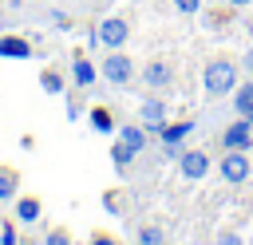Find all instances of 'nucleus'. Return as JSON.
<instances>
[{"mask_svg":"<svg viewBox=\"0 0 253 245\" xmlns=\"http://www.w3.org/2000/svg\"><path fill=\"white\" fill-rule=\"evenodd\" d=\"M233 87H237V63L225 59V55L206 59V67H202V91H206V99L233 95Z\"/></svg>","mask_w":253,"mask_h":245,"instance_id":"f257e3e1","label":"nucleus"},{"mask_svg":"<svg viewBox=\"0 0 253 245\" xmlns=\"http://www.w3.org/2000/svg\"><path fill=\"white\" fill-rule=\"evenodd\" d=\"M99 79H107V83H115V87H126V83L134 79V59H130L123 47L107 51V55L99 59Z\"/></svg>","mask_w":253,"mask_h":245,"instance_id":"f03ea898","label":"nucleus"},{"mask_svg":"<svg viewBox=\"0 0 253 245\" xmlns=\"http://www.w3.org/2000/svg\"><path fill=\"white\" fill-rule=\"evenodd\" d=\"M126 40H130V24H126L123 16H103V20L95 24V43H99L103 51L126 47Z\"/></svg>","mask_w":253,"mask_h":245,"instance_id":"7ed1b4c3","label":"nucleus"},{"mask_svg":"<svg viewBox=\"0 0 253 245\" xmlns=\"http://www.w3.org/2000/svg\"><path fill=\"white\" fill-rule=\"evenodd\" d=\"M217 174L225 186H245L249 174H253V162H249V150H225L221 162H217Z\"/></svg>","mask_w":253,"mask_h":245,"instance_id":"20e7f679","label":"nucleus"},{"mask_svg":"<svg viewBox=\"0 0 253 245\" xmlns=\"http://www.w3.org/2000/svg\"><path fill=\"white\" fill-rule=\"evenodd\" d=\"M138 122L146 126V134H158V130L170 122V107H166L158 95H146V99L138 103Z\"/></svg>","mask_w":253,"mask_h":245,"instance_id":"39448f33","label":"nucleus"},{"mask_svg":"<svg viewBox=\"0 0 253 245\" xmlns=\"http://www.w3.org/2000/svg\"><path fill=\"white\" fill-rule=\"evenodd\" d=\"M221 146L225 150H253V119L233 115V122L221 130Z\"/></svg>","mask_w":253,"mask_h":245,"instance_id":"423d86ee","label":"nucleus"},{"mask_svg":"<svg viewBox=\"0 0 253 245\" xmlns=\"http://www.w3.org/2000/svg\"><path fill=\"white\" fill-rule=\"evenodd\" d=\"M210 166H213V162H210V154H206V150H190V146H186V150H182V158H178V174H182L186 182H206Z\"/></svg>","mask_w":253,"mask_h":245,"instance_id":"0eeeda50","label":"nucleus"},{"mask_svg":"<svg viewBox=\"0 0 253 245\" xmlns=\"http://www.w3.org/2000/svg\"><path fill=\"white\" fill-rule=\"evenodd\" d=\"M142 83H146L150 91L174 87V63H170V59H146V63H142Z\"/></svg>","mask_w":253,"mask_h":245,"instance_id":"6e6552de","label":"nucleus"},{"mask_svg":"<svg viewBox=\"0 0 253 245\" xmlns=\"http://www.w3.org/2000/svg\"><path fill=\"white\" fill-rule=\"evenodd\" d=\"M12 205H16V225H36L43 217V202L36 194H16Z\"/></svg>","mask_w":253,"mask_h":245,"instance_id":"1a4fd4ad","label":"nucleus"},{"mask_svg":"<svg viewBox=\"0 0 253 245\" xmlns=\"http://www.w3.org/2000/svg\"><path fill=\"white\" fill-rule=\"evenodd\" d=\"M71 79H75L79 87H95V79H99L95 59H87L83 51H75V55H71Z\"/></svg>","mask_w":253,"mask_h":245,"instance_id":"9d476101","label":"nucleus"},{"mask_svg":"<svg viewBox=\"0 0 253 245\" xmlns=\"http://www.w3.org/2000/svg\"><path fill=\"white\" fill-rule=\"evenodd\" d=\"M194 130H198V122H194V119H182V122H166V126L158 130V138H162V146H182Z\"/></svg>","mask_w":253,"mask_h":245,"instance_id":"9b49d317","label":"nucleus"},{"mask_svg":"<svg viewBox=\"0 0 253 245\" xmlns=\"http://www.w3.org/2000/svg\"><path fill=\"white\" fill-rule=\"evenodd\" d=\"M87 119H91V130H95V134H107V138H115V130H119V122H115V115H111V107H103V103H95Z\"/></svg>","mask_w":253,"mask_h":245,"instance_id":"f8f14e48","label":"nucleus"},{"mask_svg":"<svg viewBox=\"0 0 253 245\" xmlns=\"http://www.w3.org/2000/svg\"><path fill=\"white\" fill-rule=\"evenodd\" d=\"M115 138H123L134 154H142V150H146V126H142V122H119Z\"/></svg>","mask_w":253,"mask_h":245,"instance_id":"ddd939ff","label":"nucleus"},{"mask_svg":"<svg viewBox=\"0 0 253 245\" xmlns=\"http://www.w3.org/2000/svg\"><path fill=\"white\" fill-rule=\"evenodd\" d=\"M0 59H32V43L24 36H0Z\"/></svg>","mask_w":253,"mask_h":245,"instance_id":"4468645a","label":"nucleus"},{"mask_svg":"<svg viewBox=\"0 0 253 245\" xmlns=\"http://www.w3.org/2000/svg\"><path fill=\"white\" fill-rule=\"evenodd\" d=\"M233 115H241V119H253V83H241V87H233Z\"/></svg>","mask_w":253,"mask_h":245,"instance_id":"2eb2a0df","label":"nucleus"},{"mask_svg":"<svg viewBox=\"0 0 253 245\" xmlns=\"http://www.w3.org/2000/svg\"><path fill=\"white\" fill-rule=\"evenodd\" d=\"M16 186H20L16 166H0V205H12L16 202Z\"/></svg>","mask_w":253,"mask_h":245,"instance_id":"dca6fc26","label":"nucleus"},{"mask_svg":"<svg viewBox=\"0 0 253 245\" xmlns=\"http://www.w3.org/2000/svg\"><path fill=\"white\" fill-rule=\"evenodd\" d=\"M40 87H43V95H67L63 91L67 83H63V71L59 67H43L40 71Z\"/></svg>","mask_w":253,"mask_h":245,"instance_id":"f3484780","label":"nucleus"},{"mask_svg":"<svg viewBox=\"0 0 253 245\" xmlns=\"http://www.w3.org/2000/svg\"><path fill=\"white\" fill-rule=\"evenodd\" d=\"M134 158H138V154H134L123 138H111V162H115V170H119V174H123V170H130V162H134Z\"/></svg>","mask_w":253,"mask_h":245,"instance_id":"a211bd4d","label":"nucleus"},{"mask_svg":"<svg viewBox=\"0 0 253 245\" xmlns=\"http://www.w3.org/2000/svg\"><path fill=\"white\" fill-rule=\"evenodd\" d=\"M134 245H166V229H162L158 221H146V225H138Z\"/></svg>","mask_w":253,"mask_h":245,"instance_id":"6ab92c4d","label":"nucleus"},{"mask_svg":"<svg viewBox=\"0 0 253 245\" xmlns=\"http://www.w3.org/2000/svg\"><path fill=\"white\" fill-rule=\"evenodd\" d=\"M43 245H75V241H71V229H63V225H51V229L43 233Z\"/></svg>","mask_w":253,"mask_h":245,"instance_id":"aec40b11","label":"nucleus"},{"mask_svg":"<svg viewBox=\"0 0 253 245\" xmlns=\"http://www.w3.org/2000/svg\"><path fill=\"white\" fill-rule=\"evenodd\" d=\"M103 209H107L111 217H123V194H119V190H107V194H103Z\"/></svg>","mask_w":253,"mask_h":245,"instance_id":"412c9836","label":"nucleus"},{"mask_svg":"<svg viewBox=\"0 0 253 245\" xmlns=\"http://www.w3.org/2000/svg\"><path fill=\"white\" fill-rule=\"evenodd\" d=\"M213 245H245V237H241L237 229H221V233L213 237Z\"/></svg>","mask_w":253,"mask_h":245,"instance_id":"4be33fe9","label":"nucleus"},{"mask_svg":"<svg viewBox=\"0 0 253 245\" xmlns=\"http://www.w3.org/2000/svg\"><path fill=\"white\" fill-rule=\"evenodd\" d=\"M174 12H182V16H198V12H202V0H174Z\"/></svg>","mask_w":253,"mask_h":245,"instance_id":"5701e85b","label":"nucleus"},{"mask_svg":"<svg viewBox=\"0 0 253 245\" xmlns=\"http://www.w3.org/2000/svg\"><path fill=\"white\" fill-rule=\"evenodd\" d=\"M87 245H123V241H119V237H115V233H107V229H95V233H91V241H87Z\"/></svg>","mask_w":253,"mask_h":245,"instance_id":"b1692460","label":"nucleus"},{"mask_svg":"<svg viewBox=\"0 0 253 245\" xmlns=\"http://www.w3.org/2000/svg\"><path fill=\"white\" fill-rule=\"evenodd\" d=\"M0 245H16V221H0Z\"/></svg>","mask_w":253,"mask_h":245,"instance_id":"393cba45","label":"nucleus"},{"mask_svg":"<svg viewBox=\"0 0 253 245\" xmlns=\"http://www.w3.org/2000/svg\"><path fill=\"white\" fill-rule=\"evenodd\" d=\"M241 71H249V75H253V47L241 55Z\"/></svg>","mask_w":253,"mask_h":245,"instance_id":"a878e982","label":"nucleus"},{"mask_svg":"<svg viewBox=\"0 0 253 245\" xmlns=\"http://www.w3.org/2000/svg\"><path fill=\"white\" fill-rule=\"evenodd\" d=\"M225 4H229V8H249L253 0H225Z\"/></svg>","mask_w":253,"mask_h":245,"instance_id":"bb28decb","label":"nucleus"},{"mask_svg":"<svg viewBox=\"0 0 253 245\" xmlns=\"http://www.w3.org/2000/svg\"><path fill=\"white\" fill-rule=\"evenodd\" d=\"M43 4H51V0H43Z\"/></svg>","mask_w":253,"mask_h":245,"instance_id":"cd10ccee","label":"nucleus"}]
</instances>
